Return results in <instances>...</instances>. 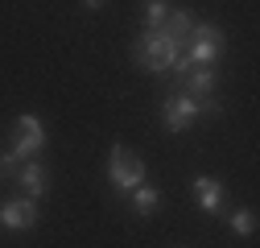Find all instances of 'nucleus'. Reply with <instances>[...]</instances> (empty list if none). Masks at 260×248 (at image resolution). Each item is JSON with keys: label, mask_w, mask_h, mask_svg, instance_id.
Segmentation results:
<instances>
[{"label": "nucleus", "mask_w": 260, "mask_h": 248, "mask_svg": "<svg viewBox=\"0 0 260 248\" xmlns=\"http://www.w3.org/2000/svg\"><path fill=\"white\" fill-rule=\"evenodd\" d=\"M182 42H174L166 29H145V34L133 42V62L141 71H149V75H170L174 71V62L182 58Z\"/></svg>", "instance_id": "f257e3e1"}, {"label": "nucleus", "mask_w": 260, "mask_h": 248, "mask_svg": "<svg viewBox=\"0 0 260 248\" xmlns=\"http://www.w3.org/2000/svg\"><path fill=\"white\" fill-rule=\"evenodd\" d=\"M108 182H112L116 199H128V191H137V186L145 182V162H141V153H137V149H128L124 141L112 145V158H108Z\"/></svg>", "instance_id": "f03ea898"}, {"label": "nucleus", "mask_w": 260, "mask_h": 248, "mask_svg": "<svg viewBox=\"0 0 260 248\" xmlns=\"http://www.w3.org/2000/svg\"><path fill=\"white\" fill-rule=\"evenodd\" d=\"M223 46H227L223 29L211 25V21H203V25L190 29V38H186V50H182V54H186L190 67H215V58L223 54Z\"/></svg>", "instance_id": "7ed1b4c3"}, {"label": "nucleus", "mask_w": 260, "mask_h": 248, "mask_svg": "<svg viewBox=\"0 0 260 248\" xmlns=\"http://www.w3.org/2000/svg\"><path fill=\"white\" fill-rule=\"evenodd\" d=\"M21 162H29V158H38V153L46 149V124L38 120V116H17V124H13V145H9Z\"/></svg>", "instance_id": "20e7f679"}, {"label": "nucleus", "mask_w": 260, "mask_h": 248, "mask_svg": "<svg viewBox=\"0 0 260 248\" xmlns=\"http://www.w3.org/2000/svg\"><path fill=\"white\" fill-rule=\"evenodd\" d=\"M161 120H166V133L170 137H182L194 120H199V100L186 96V91H178V96H170L166 104H161Z\"/></svg>", "instance_id": "39448f33"}, {"label": "nucleus", "mask_w": 260, "mask_h": 248, "mask_svg": "<svg viewBox=\"0 0 260 248\" xmlns=\"http://www.w3.org/2000/svg\"><path fill=\"white\" fill-rule=\"evenodd\" d=\"M0 228L5 232H29L38 228V199H5L0 203Z\"/></svg>", "instance_id": "423d86ee"}, {"label": "nucleus", "mask_w": 260, "mask_h": 248, "mask_svg": "<svg viewBox=\"0 0 260 248\" xmlns=\"http://www.w3.org/2000/svg\"><path fill=\"white\" fill-rule=\"evenodd\" d=\"M13 182L25 191V199H42V195L50 191V170H46L38 158H29V162H21V166H17Z\"/></svg>", "instance_id": "0eeeda50"}, {"label": "nucleus", "mask_w": 260, "mask_h": 248, "mask_svg": "<svg viewBox=\"0 0 260 248\" xmlns=\"http://www.w3.org/2000/svg\"><path fill=\"white\" fill-rule=\"evenodd\" d=\"M190 195H194V203H199L207 215L223 211V199H227L223 182H219V178H211V174H199V178H194V182H190Z\"/></svg>", "instance_id": "6e6552de"}, {"label": "nucleus", "mask_w": 260, "mask_h": 248, "mask_svg": "<svg viewBox=\"0 0 260 248\" xmlns=\"http://www.w3.org/2000/svg\"><path fill=\"white\" fill-rule=\"evenodd\" d=\"M215 87H219L215 67H190V71L178 79V91H186V96H194V100H207V96H215Z\"/></svg>", "instance_id": "1a4fd4ad"}, {"label": "nucleus", "mask_w": 260, "mask_h": 248, "mask_svg": "<svg viewBox=\"0 0 260 248\" xmlns=\"http://www.w3.org/2000/svg\"><path fill=\"white\" fill-rule=\"evenodd\" d=\"M128 203H133V211H137V215H153V211L161 207V191H157V186L145 178L137 191H128Z\"/></svg>", "instance_id": "9d476101"}, {"label": "nucleus", "mask_w": 260, "mask_h": 248, "mask_svg": "<svg viewBox=\"0 0 260 248\" xmlns=\"http://www.w3.org/2000/svg\"><path fill=\"white\" fill-rule=\"evenodd\" d=\"M227 228H232V236H252L256 232V211L252 207H240L232 220H227Z\"/></svg>", "instance_id": "9b49d317"}, {"label": "nucleus", "mask_w": 260, "mask_h": 248, "mask_svg": "<svg viewBox=\"0 0 260 248\" xmlns=\"http://www.w3.org/2000/svg\"><path fill=\"white\" fill-rule=\"evenodd\" d=\"M170 17V0H145V29H161Z\"/></svg>", "instance_id": "f8f14e48"}, {"label": "nucleus", "mask_w": 260, "mask_h": 248, "mask_svg": "<svg viewBox=\"0 0 260 248\" xmlns=\"http://www.w3.org/2000/svg\"><path fill=\"white\" fill-rule=\"evenodd\" d=\"M17 166H21V158L13 149H0V182H9L13 174H17Z\"/></svg>", "instance_id": "ddd939ff"}, {"label": "nucleus", "mask_w": 260, "mask_h": 248, "mask_svg": "<svg viewBox=\"0 0 260 248\" xmlns=\"http://www.w3.org/2000/svg\"><path fill=\"white\" fill-rule=\"evenodd\" d=\"M104 5H108V0H83V9H91V13H100Z\"/></svg>", "instance_id": "4468645a"}]
</instances>
